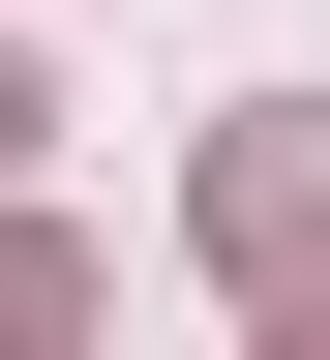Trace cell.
Here are the masks:
<instances>
[{
	"label": "cell",
	"instance_id": "2",
	"mask_svg": "<svg viewBox=\"0 0 330 360\" xmlns=\"http://www.w3.org/2000/svg\"><path fill=\"white\" fill-rule=\"evenodd\" d=\"M0 150H30V90H0Z\"/></svg>",
	"mask_w": 330,
	"mask_h": 360
},
{
	"label": "cell",
	"instance_id": "1",
	"mask_svg": "<svg viewBox=\"0 0 330 360\" xmlns=\"http://www.w3.org/2000/svg\"><path fill=\"white\" fill-rule=\"evenodd\" d=\"M210 270H241L270 330H330V120H300V90H241V150H210Z\"/></svg>",
	"mask_w": 330,
	"mask_h": 360
}]
</instances>
